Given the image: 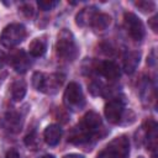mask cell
Listing matches in <instances>:
<instances>
[{"mask_svg": "<svg viewBox=\"0 0 158 158\" xmlns=\"http://www.w3.org/2000/svg\"><path fill=\"white\" fill-rule=\"evenodd\" d=\"M105 133L106 131H104L100 115L95 111H89L83 116L81 121L72 128L68 136V142L74 144H84L89 143L91 139L102 137Z\"/></svg>", "mask_w": 158, "mask_h": 158, "instance_id": "6da1fadb", "label": "cell"}, {"mask_svg": "<svg viewBox=\"0 0 158 158\" xmlns=\"http://www.w3.org/2000/svg\"><path fill=\"white\" fill-rule=\"evenodd\" d=\"M56 52L59 58L68 62H72L78 57L79 49L74 40V36L69 30L63 28L58 33L56 42Z\"/></svg>", "mask_w": 158, "mask_h": 158, "instance_id": "7a4b0ae2", "label": "cell"}, {"mask_svg": "<svg viewBox=\"0 0 158 158\" xmlns=\"http://www.w3.org/2000/svg\"><path fill=\"white\" fill-rule=\"evenodd\" d=\"M64 81V75L53 73V74H43L36 72L32 77V85L36 90L42 91L44 94H56Z\"/></svg>", "mask_w": 158, "mask_h": 158, "instance_id": "3957f363", "label": "cell"}, {"mask_svg": "<svg viewBox=\"0 0 158 158\" xmlns=\"http://www.w3.org/2000/svg\"><path fill=\"white\" fill-rule=\"evenodd\" d=\"M26 37V28L21 23H10L7 25L1 35H0V42L4 47L11 48L20 42H22Z\"/></svg>", "mask_w": 158, "mask_h": 158, "instance_id": "277c9868", "label": "cell"}, {"mask_svg": "<svg viewBox=\"0 0 158 158\" xmlns=\"http://www.w3.org/2000/svg\"><path fill=\"white\" fill-rule=\"evenodd\" d=\"M63 101L64 105L72 111H78L83 109L85 104V99L83 95V90L78 83L72 81L68 84L63 95Z\"/></svg>", "mask_w": 158, "mask_h": 158, "instance_id": "5b68a950", "label": "cell"}, {"mask_svg": "<svg viewBox=\"0 0 158 158\" xmlns=\"http://www.w3.org/2000/svg\"><path fill=\"white\" fill-rule=\"evenodd\" d=\"M102 152L107 158H128V154H130L128 137L122 135L114 138Z\"/></svg>", "mask_w": 158, "mask_h": 158, "instance_id": "8992f818", "label": "cell"}, {"mask_svg": "<svg viewBox=\"0 0 158 158\" xmlns=\"http://www.w3.org/2000/svg\"><path fill=\"white\" fill-rule=\"evenodd\" d=\"M123 23L132 40L142 41V38L144 37V27H143L142 21L135 14L126 12L123 15Z\"/></svg>", "mask_w": 158, "mask_h": 158, "instance_id": "52a82bcc", "label": "cell"}, {"mask_svg": "<svg viewBox=\"0 0 158 158\" xmlns=\"http://www.w3.org/2000/svg\"><path fill=\"white\" fill-rule=\"evenodd\" d=\"M105 117L110 123L117 125L122 121L123 114H125V107H123V101L118 98L111 99L109 100V102H106L105 109Z\"/></svg>", "mask_w": 158, "mask_h": 158, "instance_id": "ba28073f", "label": "cell"}, {"mask_svg": "<svg viewBox=\"0 0 158 158\" xmlns=\"http://www.w3.org/2000/svg\"><path fill=\"white\" fill-rule=\"evenodd\" d=\"M144 132H146V141L147 147L152 153V158H156L157 154V122L152 118H147L144 122Z\"/></svg>", "mask_w": 158, "mask_h": 158, "instance_id": "9c48e42d", "label": "cell"}, {"mask_svg": "<svg viewBox=\"0 0 158 158\" xmlns=\"http://www.w3.org/2000/svg\"><path fill=\"white\" fill-rule=\"evenodd\" d=\"M11 65L12 68L17 72V73H25L30 69L31 67V60H30V57L27 56V53L23 51V49H17L15 51L11 57Z\"/></svg>", "mask_w": 158, "mask_h": 158, "instance_id": "30bf717a", "label": "cell"}, {"mask_svg": "<svg viewBox=\"0 0 158 158\" xmlns=\"http://www.w3.org/2000/svg\"><path fill=\"white\" fill-rule=\"evenodd\" d=\"M0 125L10 133H17L21 131V127H22V118L19 114H15V112H9L6 114Z\"/></svg>", "mask_w": 158, "mask_h": 158, "instance_id": "8fae6325", "label": "cell"}, {"mask_svg": "<svg viewBox=\"0 0 158 158\" xmlns=\"http://www.w3.org/2000/svg\"><path fill=\"white\" fill-rule=\"evenodd\" d=\"M96 72H99L101 75H104L106 79H109L111 81L118 79V77H120V68L112 60H105V62H101L100 64H98Z\"/></svg>", "mask_w": 158, "mask_h": 158, "instance_id": "7c38bea8", "label": "cell"}, {"mask_svg": "<svg viewBox=\"0 0 158 158\" xmlns=\"http://www.w3.org/2000/svg\"><path fill=\"white\" fill-rule=\"evenodd\" d=\"M141 60V53L138 51H130L123 57V69L127 74H132Z\"/></svg>", "mask_w": 158, "mask_h": 158, "instance_id": "4fadbf2b", "label": "cell"}, {"mask_svg": "<svg viewBox=\"0 0 158 158\" xmlns=\"http://www.w3.org/2000/svg\"><path fill=\"white\" fill-rule=\"evenodd\" d=\"M43 137L47 144L49 146H56L59 143L60 137H62V128L58 125H49L46 127L43 132Z\"/></svg>", "mask_w": 158, "mask_h": 158, "instance_id": "5bb4252c", "label": "cell"}, {"mask_svg": "<svg viewBox=\"0 0 158 158\" xmlns=\"http://www.w3.org/2000/svg\"><path fill=\"white\" fill-rule=\"evenodd\" d=\"M98 14L96 11V7L94 6H89V7H84L83 10H80L78 12V15L75 16V22L78 26L80 27H84V26H88L91 23L94 16Z\"/></svg>", "mask_w": 158, "mask_h": 158, "instance_id": "9a60e30c", "label": "cell"}, {"mask_svg": "<svg viewBox=\"0 0 158 158\" xmlns=\"http://www.w3.org/2000/svg\"><path fill=\"white\" fill-rule=\"evenodd\" d=\"M46 49H47V40H46L44 36L35 38L30 43V46H28V52H30V54L32 57H41V56H43Z\"/></svg>", "mask_w": 158, "mask_h": 158, "instance_id": "2e32d148", "label": "cell"}, {"mask_svg": "<svg viewBox=\"0 0 158 158\" xmlns=\"http://www.w3.org/2000/svg\"><path fill=\"white\" fill-rule=\"evenodd\" d=\"M110 23H111V17L107 14H100V12H98L94 16L90 26L95 31H104V30H106L110 26Z\"/></svg>", "mask_w": 158, "mask_h": 158, "instance_id": "e0dca14e", "label": "cell"}, {"mask_svg": "<svg viewBox=\"0 0 158 158\" xmlns=\"http://www.w3.org/2000/svg\"><path fill=\"white\" fill-rule=\"evenodd\" d=\"M26 95V83L21 79L16 80L11 85V96L14 101H21Z\"/></svg>", "mask_w": 158, "mask_h": 158, "instance_id": "ac0fdd59", "label": "cell"}, {"mask_svg": "<svg viewBox=\"0 0 158 158\" xmlns=\"http://www.w3.org/2000/svg\"><path fill=\"white\" fill-rule=\"evenodd\" d=\"M135 6L141 10L142 12H152L154 9H156V4L154 1H151V0H139V1H136L135 2Z\"/></svg>", "mask_w": 158, "mask_h": 158, "instance_id": "d6986e66", "label": "cell"}, {"mask_svg": "<svg viewBox=\"0 0 158 158\" xmlns=\"http://www.w3.org/2000/svg\"><path fill=\"white\" fill-rule=\"evenodd\" d=\"M25 143H26V146H27L28 148H31V149H37V148H38V144H40V141H38V138H37V135H36L35 132L28 133V135L26 136V138H25Z\"/></svg>", "mask_w": 158, "mask_h": 158, "instance_id": "ffe728a7", "label": "cell"}, {"mask_svg": "<svg viewBox=\"0 0 158 158\" xmlns=\"http://www.w3.org/2000/svg\"><path fill=\"white\" fill-rule=\"evenodd\" d=\"M37 5L41 10L48 11V10H52L53 7H56L58 5V1H56V0H40V1H37Z\"/></svg>", "mask_w": 158, "mask_h": 158, "instance_id": "44dd1931", "label": "cell"}, {"mask_svg": "<svg viewBox=\"0 0 158 158\" xmlns=\"http://www.w3.org/2000/svg\"><path fill=\"white\" fill-rule=\"evenodd\" d=\"M158 16H153L152 19H149L148 20V25H149V27L153 30V32H157L158 31V26H157V22H158Z\"/></svg>", "mask_w": 158, "mask_h": 158, "instance_id": "7402d4cb", "label": "cell"}, {"mask_svg": "<svg viewBox=\"0 0 158 158\" xmlns=\"http://www.w3.org/2000/svg\"><path fill=\"white\" fill-rule=\"evenodd\" d=\"M21 11H22V12H25L27 17H30V16H32V15H33V9H32V6H31V5H28V4H26L25 6H22V10H21Z\"/></svg>", "mask_w": 158, "mask_h": 158, "instance_id": "603a6c76", "label": "cell"}, {"mask_svg": "<svg viewBox=\"0 0 158 158\" xmlns=\"http://www.w3.org/2000/svg\"><path fill=\"white\" fill-rule=\"evenodd\" d=\"M5 158H21V156L19 154V152L16 149H10V151H7Z\"/></svg>", "mask_w": 158, "mask_h": 158, "instance_id": "cb8c5ba5", "label": "cell"}, {"mask_svg": "<svg viewBox=\"0 0 158 158\" xmlns=\"http://www.w3.org/2000/svg\"><path fill=\"white\" fill-rule=\"evenodd\" d=\"M5 63H6V56L2 51H0V68H2Z\"/></svg>", "mask_w": 158, "mask_h": 158, "instance_id": "d4e9b609", "label": "cell"}, {"mask_svg": "<svg viewBox=\"0 0 158 158\" xmlns=\"http://www.w3.org/2000/svg\"><path fill=\"white\" fill-rule=\"evenodd\" d=\"M63 158H84L83 156H79V154H67V156H64Z\"/></svg>", "mask_w": 158, "mask_h": 158, "instance_id": "484cf974", "label": "cell"}, {"mask_svg": "<svg viewBox=\"0 0 158 158\" xmlns=\"http://www.w3.org/2000/svg\"><path fill=\"white\" fill-rule=\"evenodd\" d=\"M96 158H107V157L104 154V152H100V153L98 154V157H96Z\"/></svg>", "mask_w": 158, "mask_h": 158, "instance_id": "4316f807", "label": "cell"}, {"mask_svg": "<svg viewBox=\"0 0 158 158\" xmlns=\"http://www.w3.org/2000/svg\"><path fill=\"white\" fill-rule=\"evenodd\" d=\"M42 158H54L53 156H51V154H46V156H43Z\"/></svg>", "mask_w": 158, "mask_h": 158, "instance_id": "83f0119b", "label": "cell"}, {"mask_svg": "<svg viewBox=\"0 0 158 158\" xmlns=\"http://www.w3.org/2000/svg\"><path fill=\"white\" fill-rule=\"evenodd\" d=\"M138 158H143V157H138Z\"/></svg>", "mask_w": 158, "mask_h": 158, "instance_id": "f1b7e54d", "label": "cell"}]
</instances>
